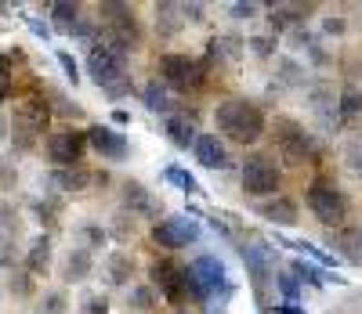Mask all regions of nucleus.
Masks as SVG:
<instances>
[{"instance_id":"obj_44","label":"nucleus","mask_w":362,"mask_h":314,"mask_svg":"<svg viewBox=\"0 0 362 314\" xmlns=\"http://www.w3.org/2000/svg\"><path fill=\"white\" fill-rule=\"evenodd\" d=\"M272 47H276V40H272V37H254V40H250V51H254L257 58H268Z\"/></svg>"},{"instance_id":"obj_49","label":"nucleus","mask_w":362,"mask_h":314,"mask_svg":"<svg viewBox=\"0 0 362 314\" xmlns=\"http://www.w3.org/2000/svg\"><path fill=\"white\" fill-rule=\"evenodd\" d=\"M116 221H119V224H116V235H119V238H127V235L134 231V224H127V213H119Z\"/></svg>"},{"instance_id":"obj_47","label":"nucleus","mask_w":362,"mask_h":314,"mask_svg":"<svg viewBox=\"0 0 362 314\" xmlns=\"http://www.w3.org/2000/svg\"><path fill=\"white\" fill-rule=\"evenodd\" d=\"M25 25H29V29H33V33H37L40 40H51V29H47V25H44L40 18H25Z\"/></svg>"},{"instance_id":"obj_38","label":"nucleus","mask_w":362,"mask_h":314,"mask_svg":"<svg viewBox=\"0 0 362 314\" xmlns=\"http://www.w3.org/2000/svg\"><path fill=\"white\" fill-rule=\"evenodd\" d=\"M80 314H109V300L102 293H87L80 303Z\"/></svg>"},{"instance_id":"obj_52","label":"nucleus","mask_w":362,"mask_h":314,"mask_svg":"<svg viewBox=\"0 0 362 314\" xmlns=\"http://www.w3.org/2000/svg\"><path fill=\"white\" fill-rule=\"evenodd\" d=\"M358 246H362V235H358Z\"/></svg>"},{"instance_id":"obj_18","label":"nucleus","mask_w":362,"mask_h":314,"mask_svg":"<svg viewBox=\"0 0 362 314\" xmlns=\"http://www.w3.org/2000/svg\"><path fill=\"white\" fill-rule=\"evenodd\" d=\"M95 271V257H90V246H76L69 249V257L62 264V282H87Z\"/></svg>"},{"instance_id":"obj_19","label":"nucleus","mask_w":362,"mask_h":314,"mask_svg":"<svg viewBox=\"0 0 362 314\" xmlns=\"http://www.w3.org/2000/svg\"><path fill=\"white\" fill-rule=\"evenodd\" d=\"M25 271H29V274H47V271H51V238H47V235H37L33 242H29Z\"/></svg>"},{"instance_id":"obj_40","label":"nucleus","mask_w":362,"mask_h":314,"mask_svg":"<svg viewBox=\"0 0 362 314\" xmlns=\"http://www.w3.org/2000/svg\"><path fill=\"white\" fill-rule=\"evenodd\" d=\"M11 293L15 296H29V293H33V274H29V271L11 274Z\"/></svg>"},{"instance_id":"obj_20","label":"nucleus","mask_w":362,"mask_h":314,"mask_svg":"<svg viewBox=\"0 0 362 314\" xmlns=\"http://www.w3.org/2000/svg\"><path fill=\"white\" fill-rule=\"evenodd\" d=\"M272 11V29H286V25H297V22H305V15H312L315 8L312 4H268Z\"/></svg>"},{"instance_id":"obj_34","label":"nucleus","mask_w":362,"mask_h":314,"mask_svg":"<svg viewBox=\"0 0 362 314\" xmlns=\"http://www.w3.org/2000/svg\"><path fill=\"white\" fill-rule=\"evenodd\" d=\"M300 76H305V73H300V66H297L293 58H283V61H279V80H283L286 87H300V83H305Z\"/></svg>"},{"instance_id":"obj_42","label":"nucleus","mask_w":362,"mask_h":314,"mask_svg":"<svg viewBox=\"0 0 362 314\" xmlns=\"http://www.w3.org/2000/svg\"><path fill=\"white\" fill-rule=\"evenodd\" d=\"M293 249H297V253H305V257H312V260H319L322 267H329V264H334V257H326V253H319V249L312 246V242H290Z\"/></svg>"},{"instance_id":"obj_45","label":"nucleus","mask_w":362,"mask_h":314,"mask_svg":"<svg viewBox=\"0 0 362 314\" xmlns=\"http://www.w3.org/2000/svg\"><path fill=\"white\" fill-rule=\"evenodd\" d=\"M181 18L185 22H203V4H181Z\"/></svg>"},{"instance_id":"obj_12","label":"nucleus","mask_w":362,"mask_h":314,"mask_svg":"<svg viewBox=\"0 0 362 314\" xmlns=\"http://www.w3.org/2000/svg\"><path fill=\"white\" fill-rule=\"evenodd\" d=\"M148 278H153V289H160L170 303L189 296V267H181L177 260H156L148 267Z\"/></svg>"},{"instance_id":"obj_50","label":"nucleus","mask_w":362,"mask_h":314,"mask_svg":"<svg viewBox=\"0 0 362 314\" xmlns=\"http://www.w3.org/2000/svg\"><path fill=\"white\" fill-rule=\"evenodd\" d=\"M276 314H305V310H300L297 303H279V307H276Z\"/></svg>"},{"instance_id":"obj_35","label":"nucleus","mask_w":362,"mask_h":314,"mask_svg":"<svg viewBox=\"0 0 362 314\" xmlns=\"http://www.w3.org/2000/svg\"><path fill=\"white\" fill-rule=\"evenodd\" d=\"M15 181H18V167H15V159H11V155H0V188H4V192H11Z\"/></svg>"},{"instance_id":"obj_32","label":"nucleus","mask_w":362,"mask_h":314,"mask_svg":"<svg viewBox=\"0 0 362 314\" xmlns=\"http://www.w3.org/2000/svg\"><path fill=\"white\" fill-rule=\"evenodd\" d=\"M276 286H279V293H283V303H297V296H300V282H297L290 271L276 274Z\"/></svg>"},{"instance_id":"obj_8","label":"nucleus","mask_w":362,"mask_h":314,"mask_svg":"<svg viewBox=\"0 0 362 314\" xmlns=\"http://www.w3.org/2000/svg\"><path fill=\"white\" fill-rule=\"evenodd\" d=\"M203 76H206V66H199L196 58L189 54H163L160 58V80L170 87V90H199L203 87Z\"/></svg>"},{"instance_id":"obj_21","label":"nucleus","mask_w":362,"mask_h":314,"mask_svg":"<svg viewBox=\"0 0 362 314\" xmlns=\"http://www.w3.org/2000/svg\"><path fill=\"white\" fill-rule=\"evenodd\" d=\"M185 29V18H181V4H156V33L163 40L177 37Z\"/></svg>"},{"instance_id":"obj_29","label":"nucleus","mask_w":362,"mask_h":314,"mask_svg":"<svg viewBox=\"0 0 362 314\" xmlns=\"http://www.w3.org/2000/svg\"><path fill=\"white\" fill-rule=\"evenodd\" d=\"M337 109H341V116H344V119H351V116H358V112H362V90H358L355 83H348V87L341 90Z\"/></svg>"},{"instance_id":"obj_9","label":"nucleus","mask_w":362,"mask_h":314,"mask_svg":"<svg viewBox=\"0 0 362 314\" xmlns=\"http://www.w3.org/2000/svg\"><path fill=\"white\" fill-rule=\"evenodd\" d=\"M47 119H51V109H47L44 98H25L15 109V138H18L22 152L37 148V138L47 131Z\"/></svg>"},{"instance_id":"obj_23","label":"nucleus","mask_w":362,"mask_h":314,"mask_svg":"<svg viewBox=\"0 0 362 314\" xmlns=\"http://www.w3.org/2000/svg\"><path fill=\"white\" fill-rule=\"evenodd\" d=\"M141 102L148 112H167L170 116V94H167V83L163 80H148L145 90H141Z\"/></svg>"},{"instance_id":"obj_28","label":"nucleus","mask_w":362,"mask_h":314,"mask_svg":"<svg viewBox=\"0 0 362 314\" xmlns=\"http://www.w3.org/2000/svg\"><path fill=\"white\" fill-rule=\"evenodd\" d=\"M290 274L300 282V286H322V267H315V264H305V260H293L290 264Z\"/></svg>"},{"instance_id":"obj_16","label":"nucleus","mask_w":362,"mask_h":314,"mask_svg":"<svg viewBox=\"0 0 362 314\" xmlns=\"http://www.w3.org/2000/svg\"><path fill=\"white\" fill-rule=\"evenodd\" d=\"M163 131L170 138L174 148H192L199 131H196V112H170L167 123H163Z\"/></svg>"},{"instance_id":"obj_26","label":"nucleus","mask_w":362,"mask_h":314,"mask_svg":"<svg viewBox=\"0 0 362 314\" xmlns=\"http://www.w3.org/2000/svg\"><path fill=\"white\" fill-rule=\"evenodd\" d=\"M210 54L239 61V54H243V40H239V37H214V40H210Z\"/></svg>"},{"instance_id":"obj_27","label":"nucleus","mask_w":362,"mask_h":314,"mask_svg":"<svg viewBox=\"0 0 362 314\" xmlns=\"http://www.w3.org/2000/svg\"><path fill=\"white\" fill-rule=\"evenodd\" d=\"M62 206H66L62 195H47V199H37V203H33V213L40 217V224H58L54 217L62 213Z\"/></svg>"},{"instance_id":"obj_5","label":"nucleus","mask_w":362,"mask_h":314,"mask_svg":"<svg viewBox=\"0 0 362 314\" xmlns=\"http://www.w3.org/2000/svg\"><path fill=\"white\" fill-rule=\"evenodd\" d=\"M308 210L315 213V221L326 228H341L348 221V199L334 181H312L308 184Z\"/></svg>"},{"instance_id":"obj_13","label":"nucleus","mask_w":362,"mask_h":314,"mask_svg":"<svg viewBox=\"0 0 362 314\" xmlns=\"http://www.w3.org/2000/svg\"><path fill=\"white\" fill-rule=\"evenodd\" d=\"M119 203H124V213H131V217H153V221H163V203H156V195L148 192L141 181H124Z\"/></svg>"},{"instance_id":"obj_30","label":"nucleus","mask_w":362,"mask_h":314,"mask_svg":"<svg viewBox=\"0 0 362 314\" xmlns=\"http://www.w3.org/2000/svg\"><path fill=\"white\" fill-rule=\"evenodd\" d=\"M131 307H134L138 314H153V307H156V289H153V286L131 289Z\"/></svg>"},{"instance_id":"obj_4","label":"nucleus","mask_w":362,"mask_h":314,"mask_svg":"<svg viewBox=\"0 0 362 314\" xmlns=\"http://www.w3.org/2000/svg\"><path fill=\"white\" fill-rule=\"evenodd\" d=\"M283 188V174L276 167V155L268 152H254L243 163V192L254 199H276V192Z\"/></svg>"},{"instance_id":"obj_51","label":"nucleus","mask_w":362,"mask_h":314,"mask_svg":"<svg viewBox=\"0 0 362 314\" xmlns=\"http://www.w3.org/2000/svg\"><path fill=\"white\" fill-rule=\"evenodd\" d=\"M8 131H11V127H8V119H4V116H0V141H4V138H8Z\"/></svg>"},{"instance_id":"obj_2","label":"nucleus","mask_w":362,"mask_h":314,"mask_svg":"<svg viewBox=\"0 0 362 314\" xmlns=\"http://www.w3.org/2000/svg\"><path fill=\"white\" fill-rule=\"evenodd\" d=\"M87 73L105 90V98H112V102H119V98H127V94H131L127 58L105 51L102 44H90V51H87Z\"/></svg>"},{"instance_id":"obj_24","label":"nucleus","mask_w":362,"mask_h":314,"mask_svg":"<svg viewBox=\"0 0 362 314\" xmlns=\"http://www.w3.org/2000/svg\"><path fill=\"white\" fill-rule=\"evenodd\" d=\"M105 271H109V282H112V286H127V282L134 278V260L116 249V253H109V260H105Z\"/></svg>"},{"instance_id":"obj_36","label":"nucleus","mask_w":362,"mask_h":314,"mask_svg":"<svg viewBox=\"0 0 362 314\" xmlns=\"http://www.w3.org/2000/svg\"><path fill=\"white\" fill-rule=\"evenodd\" d=\"M8 235H18V217L8 203H0V238H8Z\"/></svg>"},{"instance_id":"obj_43","label":"nucleus","mask_w":362,"mask_h":314,"mask_svg":"<svg viewBox=\"0 0 362 314\" xmlns=\"http://www.w3.org/2000/svg\"><path fill=\"white\" fill-rule=\"evenodd\" d=\"M80 235H83V238L90 242V249H98V246H105V238H109V235H105L102 228H95V224H83V228H80Z\"/></svg>"},{"instance_id":"obj_10","label":"nucleus","mask_w":362,"mask_h":314,"mask_svg":"<svg viewBox=\"0 0 362 314\" xmlns=\"http://www.w3.org/2000/svg\"><path fill=\"white\" fill-rule=\"evenodd\" d=\"M199 235H203L199 221H192V217H185V213H177V217H163V221H156V224H153V242H156L160 249H181V246H192V242H199Z\"/></svg>"},{"instance_id":"obj_48","label":"nucleus","mask_w":362,"mask_h":314,"mask_svg":"<svg viewBox=\"0 0 362 314\" xmlns=\"http://www.w3.org/2000/svg\"><path fill=\"white\" fill-rule=\"evenodd\" d=\"M54 102H58V112H62V116H73V119L80 116V105H69L62 94H54Z\"/></svg>"},{"instance_id":"obj_25","label":"nucleus","mask_w":362,"mask_h":314,"mask_svg":"<svg viewBox=\"0 0 362 314\" xmlns=\"http://www.w3.org/2000/svg\"><path fill=\"white\" fill-rule=\"evenodd\" d=\"M47 11H51V22H54V29L58 33H73V25L80 22V4H47Z\"/></svg>"},{"instance_id":"obj_33","label":"nucleus","mask_w":362,"mask_h":314,"mask_svg":"<svg viewBox=\"0 0 362 314\" xmlns=\"http://www.w3.org/2000/svg\"><path fill=\"white\" fill-rule=\"evenodd\" d=\"M66 307H69V300H66L62 289H51V293H44V300H40V314H66Z\"/></svg>"},{"instance_id":"obj_6","label":"nucleus","mask_w":362,"mask_h":314,"mask_svg":"<svg viewBox=\"0 0 362 314\" xmlns=\"http://www.w3.org/2000/svg\"><path fill=\"white\" fill-rule=\"evenodd\" d=\"M239 257H243V264H247V271H250L257 303L264 307V303H268V286L276 282V267H272V249H268L261 238H247L243 246H239Z\"/></svg>"},{"instance_id":"obj_39","label":"nucleus","mask_w":362,"mask_h":314,"mask_svg":"<svg viewBox=\"0 0 362 314\" xmlns=\"http://www.w3.org/2000/svg\"><path fill=\"white\" fill-rule=\"evenodd\" d=\"M54 58H58V66H62V73H66V80H69V83L76 87V83H80V66H76V58H73L69 51H58Z\"/></svg>"},{"instance_id":"obj_22","label":"nucleus","mask_w":362,"mask_h":314,"mask_svg":"<svg viewBox=\"0 0 362 314\" xmlns=\"http://www.w3.org/2000/svg\"><path fill=\"white\" fill-rule=\"evenodd\" d=\"M90 181H95V177H90L87 170H58L54 177H51V184L54 188H62V192H73V195H83L87 192V188H90Z\"/></svg>"},{"instance_id":"obj_3","label":"nucleus","mask_w":362,"mask_h":314,"mask_svg":"<svg viewBox=\"0 0 362 314\" xmlns=\"http://www.w3.org/2000/svg\"><path fill=\"white\" fill-rule=\"evenodd\" d=\"M189 293H192L196 300L210 303V307H214L218 293H221V300L232 296V282H228V274H225V264H221L214 253H199V257L189 264Z\"/></svg>"},{"instance_id":"obj_46","label":"nucleus","mask_w":362,"mask_h":314,"mask_svg":"<svg viewBox=\"0 0 362 314\" xmlns=\"http://www.w3.org/2000/svg\"><path fill=\"white\" fill-rule=\"evenodd\" d=\"M228 11H232L235 18H254V15H257V4H232Z\"/></svg>"},{"instance_id":"obj_17","label":"nucleus","mask_w":362,"mask_h":314,"mask_svg":"<svg viewBox=\"0 0 362 314\" xmlns=\"http://www.w3.org/2000/svg\"><path fill=\"white\" fill-rule=\"evenodd\" d=\"M257 213L264 217V221H272V224H279V228H293V224L300 221V213H297V203H293V199H286V195H276V199H264V203L257 206Z\"/></svg>"},{"instance_id":"obj_41","label":"nucleus","mask_w":362,"mask_h":314,"mask_svg":"<svg viewBox=\"0 0 362 314\" xmlns=\"http://www.w3.org/2000/svg\"><path fill=\"white\" fill-rule=\"evenodd\" d=\"M11 94V58L0 54V102Z\"/></svg>"},{"instance_id":"obj_37","label":"nucleus","mask_w":362,"mask_h":314,"mask_svg":"<svg viewBox=\"0 0 362 314\" xmlns=\"http://www.w3.org/2000/svg\"><path fill=\"white\" fill-rule=\"evenodd\" d=\"M322 33H329V37H344V33H348V18H344L341 11H329V15L322 18Z\"/></svg>"},{"instance_id":"obj_31","label":"nucleus","mask_w":362,"mask_h":314,"mask_svg":"<svg viewBox=\"0 0 362 314\" xmlns=\"http://www.w3.org/2000/svg\"><path fill=\"white\" fill-rule=\"evenodd\" d=\"M167 181H170V184H177L185 195H199V181H196L192 174H185L181 167H167Z\"/></svg>"},{"instance_id":"obj_1","label":"nucleus","mask_w":362,"mask_h":314,"mask_svg":"<svg viewBox=\"0 0 362 314\" xmlns=\"http://www.w3.org/2000/svg\"><path fill=\"white\" fill-rule=\"evenodd\" d=\"M214 123H218V131L235 141V145H257L264 138V127H268V119L261 112V105L247 102V98H228L218 105L214 112Z\"/></svg>"},{"instance_id":"obj_14","label":"nucleus","mask_w":362,"mask_h":314,"mask_svg":"<svg viewBox=\"0 0 362 314\" xmlns=\"http://www.w3.org/2000/svg\"><path fill=\"white\" fill-rule=\"evenodd\" d=\"M87 145L95 148L102 159H109V163H119V159H127V152H131V145H127V138L119 134V131H112V127H90L87 131Z\"/></svg>"},{"instance_id":"obj_15","label":"nucleus","mask_w":362,"mask_h":314,"mask_svg":"<svg viewBox=\"0 0 362 314\" xmlns=\"http://www.w3.org/2000/svg\"><path fill=\"white\" fill-rule=\"evenodd\" d=\"M192 155H196V163L206 167V170H228V167H232L228 148L221 145L218 134H199L196 145H192Z\"/></svg>"},{"instance_id":"obj_7","label":"nucleus","mask_w":362,"mask_h":314,"mask_svg":"<svg viewBox=\"0 0 362 314\" xmlns=\"http://www.w3.org/2000/svg\"><path fill=\"white\" fill-rule=\"evenodd\" d=\"M83 152H87V131L58 127L54 134H47V159L58 170H76L83 163Z\"/></svg>"},{"instance_id":"obj_11","label":"nucleus","mask_w":362,"mask_h":314,"mask_svg":"<svg viewBox=\"0 0 362 314\" xmlns=\"http://www.w3.org/2000/svg\"><path fill=\"white\" fill-rule=\"evenodd\" d=\"M276 145H279V152L286 155V159H293V163H305V159H312V155H315L312 134L300 127L297 119H286V116L276 119Z\"/></svg>"}]
</instances>
